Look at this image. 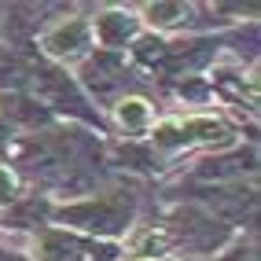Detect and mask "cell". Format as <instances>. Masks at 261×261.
Instances as JSON below:
<instances>
[{
  "label": "cell",
  "instance_id": "obj_1",
  "mask_svg": "<svg viewBox=\"0 0 261 261\" xmlns=\"http://www.w3.org/2000/svg\"><path fill=\"white\" fill-rule=\"evenodd\" d=\"M129 210H133V199L121 195V191H114V195H103V199L77 202V206H70V210H63L59 217L77 224V228H85V232L111 236V232H118V228L129 224Z\"/></svg>",
  "mask_w": 261,
  "mask_h": 261
},
{
  "label": "cell",
  "instance_id": "obj_2",
  "mask_svg": "<svg viewBox=\"0 0 261 261\" xmlns=\"http://www.w3.org/2000/svg\"><path fill=\"white\" fill-rule=\"evenodd\" d=\"M159 144H228L232 140V129L224 125L221 118L210 114H195V118H184V121H169L154 133Z\"/></svg>",
  "mask_w": 261,
  "mask_h": 261
},
{
  "label": "cell",
  "instance_id": "obj_3",
  "mask_svg": "<svg viewBox=\"0 0 261 261\" xmlns=\"http://www.w3.org/2000/svg\"><path fill=\"white\" fill-rule=\"evenodd\" d=\"M89 33L92 30H89L85 19H63L51 30H44L41 48L48 51V56H56V59H66V56H77V51L89 44Z\"/></svg>",
  "mask_w": 261,
  "mask_h": 261
},
{
  "label": "cell",
  "instance_id": "obj_4",
  "mask_svg": "<svg viewBox=\"0 0 261 261\" xmlns=\"http://www.w3.org/2000/svg\"><path fill=\"white\" fill-rule=\"evenodd\" d=\"M89 243H81L66 232H48L37 243V261H85L89 257Z\"/></svg>",
  "mask_w": 261,
  "mask_h": 261
},
{
  "label": "cell",
  "instance_id": "obj_5",
  "mask_svg": "<svg viewBox=\"0 0 261 261\" xmlns=\"http://www.w3.org/2000/svg\"><path fill=\"white\" fill-rule=\"evenodd\" d=\"M133 30H136V19L125 11H107L103 19L96 22V37L107 44V48H118V44H125L133 37Z\"/></svg>",
  "mask_w": 261,
  "mask_h": 261
},
{
  "label": "cell",
  "instance_id": "obj_6",
  "mask_svg": "<svg viewBox=\"0 0 261 261\" xmlns=\"http://www.w3.org/2000/svg\"><path fill=\"white\" fill-rule=\"evenodd\" d=\"M118 121H121V129H129V133H144V129L151 125V107H147V99H140V96L121 99V103H118Z\"/></svg>",
  "mask_w": 261,
  "mask_h": 261
},
{
  "label": "cell",
  "instance_id": "obj_7",
  "mask_svg": "<svg viewBox=\"0 0 261 261\" xmlns=\"http://www.w3.org/2000/svg\"><path fill=\"white\" fill-rule=\"evenodd\" d=\"M89 81H99V92H111L118 81V56H96V63L89 66Z\"/></svg>",
  "mask_w": 261,
  "mask_h": 261
},
{
  "label": "cell",
  "instance_id": "obj_8",
  "mask_svg": "<svg viewBox=\"0 0 261 261\" xmlns=\"http://www.w3.org/2000/svg\"><path fill=\"white\" fill-rule=\"evenodd\" d=\"M184 15H188L184 4H151V8H147V19H151L154 26H173L177 19H184Z\"/></svg>",
  "mask_w": 261,
  "mask_h": 261
},
{
  "label": "cell",
  "instance_id": "obj_9",
  "mask_svg": "<svg viewBox=\"0 0 261 261\" xmlns=\"http://www.w3.org/2000/svg\"><path fill=\"white\" fill-rule=\"evenodd\" d=\"M15 195H19V180L8 166H0V202H15Z\"/></svg>",
  "mask_w": 261,
  "mask_h": 261
},
{
  "label": "cell",
  "instance_id": "obj_10",
  "mask_svg": "<svg viewBox=\"0 0 261 261\" xmlns=\"http://www.w3.org/2000/svg\"><path fill=\"white\" fill-rule=\"evenodd\" d=\"M0 261H19V257H8V254H0Z\"/></svg>",
  "mask_w": 261,
  "mask_h": 261
}]
</instances>
